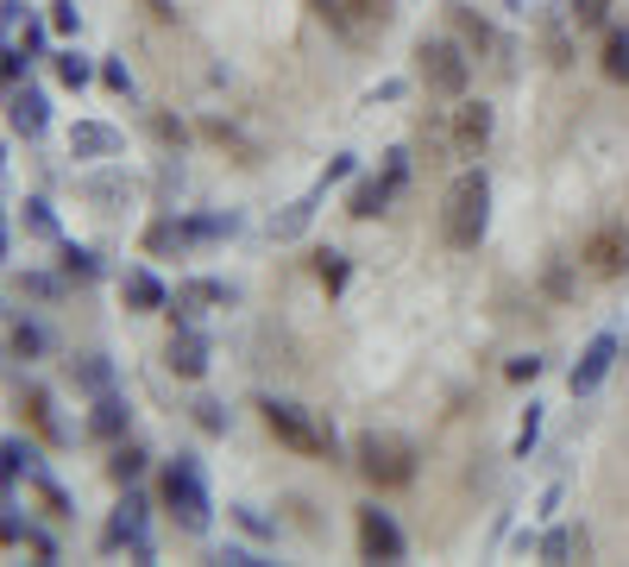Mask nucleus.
<instances>
[{"instance_id": "8fccbe9b", "label": "nucleus", "mask_w": 629, "mask_h": 567, "mask_svg": "<svg viewBox=\"0 0 629 567\" xmlns=\"http://www.w3.org/2000/svg\"><path fill=\"white\" fill-rule=\"evenodd\" d=\"M503 7H510V13H528V0H503Z\"/></svg>"}, {"instance_id": "f3484780", "label": "nucleus", "mask_w": 629, "mask_h": 567, "mask_svg": "<svg viewBox=\"0 0 629 567\" xmlns=\"http://www.w3.org/2000/svg\"><path fill=\"white\" fill-rule=\"evenodd\" d=\"M391 189H397L391 177H365L359 189H352L347 215H352V221H372V215H384V202H391Z\"/></svg>"}, {"instance_id": "09e8293b", "label": "nucleus", "mask_w": 629, "mask_h": 567, "mask_svg": "<svg viewBox=\"0 0 629 567\" xmlns=\"http://www.w3.org/2000/svg\"><path fill=\"white\" fill-rule=\"evenodd\" d=\"M352 7H359V13H372V20H384V13H391V0H352Z\"/></svg>"}, {"instance_id": "e433bc0d", "label": "nucleus", "mask_w": 629, "mask_h": 567, "mask_svg": "<svg viewBox=\"0 0 629 567\" xmlns=\"http://www.w3.org/2000/svg\"><path fill=\"white\" fill-rule=\"evenodd\" d=\"M535 372H541V360H528V354H523V360H510V366H503V379H510V385H528Z\"/></svg>"}, {"instance_id": "4c0bfd02", "label": "nucleus", "mask_w": 629, "mask_h": 567, "mask_svg": "<svg viewBox=\"0 0 629 567\" xmlns=\"http://www.w3.org/2000/svg\"><path fill=\"white\" fill-rule=\"evenodd\" d=\"M233 517H240V530H252V536H271V523L252 511V505H233Z\"/></svg>"}, {"instance_id": "f704fd0d", "label": "nucleus", "mask_w": 629, "mask_h": 567, "mask_svg": "<svg viewBox=\"0 0 629 567\" xmlns=\"http://www.w3.org/2000/svg\"><path fill=\"white\" fill-rule=\"evenodd\" d=\"M38 454L25 448V441H7V479H20V466H32Z\"/></svg>"}, {"instance_id": "f8f14e48", "label": "nucleus", "mask_w": 629, "mask_h": 567, "mask_svg": "<svg viewBox=\"0 0 629 567\" xmlns=\"http://www.w3.org/2000/svg\"><path fill=\"white\" fill-rule=\"evenodd\" d=\"M485 139H491V107L459 102V114H453V146H459V158H478L485 152Z\"/></svg>"}, {"instance_id": "79ce46f5", "label": "nucleus", "mask_w": 629, "mask_h": 567, "mask_svg": "<svg viewBox=\"0 0 629 567\" xmlns=\"http://www.w3.org/2000/svg\"><path fill=\"white\" fill-rule=\"evenodd\" d=\"M214 562H233V567H258V555H252V548H233V542H226L221 555H214Z\"/></svg>"}, {"instance_id": "a18cd8bd", "label": "nucleus", "mask_w": 629, "mask_h": 567, "mask_svg": "<svg viewBox=\"0 0 629 567\" xmlns=\"http://www.w3.org/2000/svg\"><path fill=\"white\" fill-rule=\"evenodd\" d=\"M397 95H403V82H377V89H372V95H365V102H397Z\"/></svg>"}, {"instance_id": "6e6552de", "label": "nucleus", "mask_w": 629, "mask_h": 567, "mask_svg": "<svg viewBox=\"0 0 629 567\" xmlns=\"http://www.w3.org/2000/svg\"><path fill=\"white\" fill-rule=\"evenodd\" d=\"M107 548H126V542H132V555H139V562H151V536H145V498H139V491H126V505L120 511H114V523H107Z\"/></svg>"}, {"instance_id": "9d476101", "label": "nucleus", "mask_w": 629, "mask_h": 567, "mask_svg": "<svg viewBox=\"0 0 629 567\" xmlns=\"http://www.w3.org/2000/svg\"><path fill=\"white\" fill-rule=\"evenodd\" d=\"M7 127L20 132V139H45V127H50L45 95H38V89H20V82H13V95H7Z\"/></svg>"}, {"instance_id": "c03bdc74", "label": "nucleus", "mask_w": 629, "mask_h": 567, "mask_svg": "<svg viewBox=\"0 0 629 567\" xmlns=\"http://www.w3.org/2000/svg\"><path fill=\"white\" fill-rule=\"evenodd\" d=\"M0 20H7V32H20V20H25V7H20V0H0Z\"/></svg>"}, {"instance_id": "7c9ffc66", "label": "nucleus", "mask_w": 629, "mask_h": 567, "mask_svg": "<svg viewBox=\"0 0 629 567\" xmlns=\"http://www.w3.org/2000/svg\"><path fill=\"white\" fill-rule=\"evenodd\" d=\"M308 7H315V13H322V20H327V26H334V32H347V26H352L347 0H308Z\"/></svg>"}, {"instance_id": "a878e982", "label": "nucleus", "mask_w": 629, "mask_h": 567, "mask_svg": "<svg viewBox=\"0 0 629 567\" xmlns=\"http://www.w3.org/2000/svg\"><path fill=\"white\" fill-rule=\"evenodd\" d=\"M63 271H70V278H101V253H89V246H63Z\"/></svg>"}, {"instance_id": "1a4fd4ad", "label": "nucleus", "mask_w": 629, "mask_h": 567, "mask_svg": "<svg viewBox=\"0 0 629 567\" xmlns=\"http://www.w3.org/2000/svg\"><path fill=\"white\" fill-rule=\"evenodd\" d=\"M610 360H617V328H604V335L592 340L585 354H579L573 379H567V385H573V397H592V391L604 385V372H610Z\"/></svg>"}, {"instance_id": "39448f33", "label": "nucleus", "mask_w": 629, "mask_h": 567, "mask_svg": "<svg viewBox=\"0 0 629 567\" xmlns=\"http://www.w3.org/2000/svg\"><path fill=\"white\" fill-rule=\"evenodd\" d=\"M416 57H422V82L434 89V95H466L473 63H466V51H459V45H447V38H422V45H416Z\"/></svg>"}, {"instance_id": "6ab92c4d", "label": "nucleus", "mask_w": 629, "mask_h": 567, "mask_svg": "<svg viewBox=\"0 0 629 567\" xmlns=\"http://www.w3.org/2000/svg\"><path fill=\"white\" fill-rule=\"evenodd\" d=\"M183 246H196V221H158L145 233V253H183Z\"/></svg>"}, {"instance_id": "c85d7f7f", "label": "nucleus", "mask_w": 629, "mask_h": 567, "mask_svg": "<svg viewBox=\"0 0 629 567\" xmlns=\"http://www.w3.org/2000/svg\"><path fill=\"white\" fill-rule=\"evenodd\" d=\"M535 436H541V404H528V410H523V429H516V461H528Z\"/></svg>"}, {"instance_id": "5701e85b", "label": "nucleus", "mask_w": 629, "mask_h": 567, "mask_svg": "<svg viewBox=\"0 0 629 567\" xmlns=\"http://www.w3.org/2000/svg\"><path fill=\"white\" fill-rule=\"evenodd\" d=\"M20 221L38 233V240H63V233H57V215H50V202H38V196H32V202H20Z\"/></svg>"}, {"instance_id": "58836bf2", "label": "nucleus", "mask_w": 629, "mask_h": 567, "mask_svg": "<svg viewBox=\"0 0 629 567\" xmlns=\"http://www.w3.org/2000/svg\"><path fill=\"white\" fill-rule=\"evenodd\" d=\"M548 297H560V303L573 297V278H567V265H548Z\"/></svg>"}, {"instance_id": "f03ea898", "label": "nucleus", "mask_w": 629, "mask_h": 567, "mask_svg": "<svg viewBox=\"0 0 629 567\" xmlns=\"http://www.w3.org/2000/svg\"><path fill=\"white\" fill-rule=\"evenodd\" d=\"M164 511L189 530V536H201L208 523H214V498H208V479H201V461H189V454H176L171 466H164Z\"/></svg>"}, {"instance_id": "ddd939ff", "label": "nucleus", "mask_w": 629, "mask_h": 567, "mask_svg": "<svg viewBox=\"0 0 629 567\" xmlns=\"http://www.w3.org/2000/svg\"><path fill=\"white\" fill-rule=\"evenodd\" d=\"M164 366H171L176 379H201V372H208V340H201L196 328H176L171 347H164Z\"/></svg>"}, {"instance_id": "ea45409f", "label": "nucleus", "mask_w": 629, "mask_h": 567, "mask_svg": "<svg viewBox=\"0 0 629 567\" xmlns=\"http://www.w3.org/2000/svg\"><path fill=\"white\" fill-rule=\"evenodd\" d=\"M548 63H573V51H567V32L548 26Z\"/></svg>"}, {"instance_id": "a211bd4d", "label": "nucleus", "mask_w": 629, "mask_h": 567, "mask_svg": "<svg viewBox=\"0 0 629 567\" xmlns=\"http://www.w3.org/2000/svg\"><path fill=\"white\" fill-rule=\"evenodd\" d=\"M535 555H541V562H585V555H592V536H585V530H554V536H541V548H535Z\"/></svg>"}, {"instance_id": "393cba45", "label": "nucleus", "mask_w": 629, "mask_h": 567, "mask_svg": "<svg viewBox=\"0 0 629 567\" xmlns=\"http://www.w3.org/2000/svg\"><path fill=\"white\" fill-rule=\"evenodd\" d=\"M315 271H322L327 297H340V290H347V253H315Z\"/></svg>"}, {"instance_id": "f257e3e1", "label": "nucleus", "mask_w": 629, "mask_h": 567, "mask_svg": "<svg viewBox=\"0 0 629 567\" xmlns=\"http://www.w3.org/2000/svg\"><path fill=\"white\" fill-rule=\"evenodd\" d=\"M485 215H491V177L485 171H466V177L447 189V215H441V233H447L453 253H473L485 240Z\"/></svg>"}, {"instance_id": "cd10ccee", "label": "nucleus", "mask_w": 629, "mask_h": 567, "mask_svg": "<svg viewBox=\"0 0 629 567\" xmlns=\"http://www.w3.org/2000/svg\"><path fill=\"white\" fill-rule=\"evenodd\" d=\"M447 13H453V26L466 32V38H473L478 51H485V45H491V32H485V20H473V7H459V0H453Z\"/></svg>"}, {"instance_id": "49530a36", "label": "nucleus", "mask_w": 629, "mask_h": 567, "mask_svg": "<svg viewBox=\"0 0 629 567\" xmlns=\"http://www.w3.org/2000/svg\"><path fill=\"white\" fill-rule=\"evenodd\" d=\"M340 177H352V158H327V177L322 183H340Z\"/></svg>"}, {"instance_id": "aec40b11", "label": "nucleus", "mask_w": 629, "mask_h": 567, "mask_svg": "<svg viewBox=\"0 0 629 567\" xmlns=\"http://www.w3.org/2000/svg\"><path fill=\"white\" fill-rule=\"evenodd\" d=\"M89 429H95L101 441H114V436L126 429V404L114 397V391H101V397H95V416H89Z\"/></svg>"}, {"instance_id": "473e14b6", "label": "nucleus", "mask_w": 629, "mask_h": 567, "mask_svg": "<svg viewBox=\"0 0 629 567\" xmlns=\"http://www.w3.org/2000/svg\"><path fill=\"white\" fill-rule=\"evenodd\" d=\"M196 423L208 429V436H221V429H226V416H221V404H214V397H201V404H196Z\"/></svg>"}, {"instance_id": "a19ab883", "label": "nucleus", "mask_w": 629, "mask_h": 567, "mask_svg": "<svg viewBox=\"0 0 629 567\" xmlns=\"http://www.w3.org/2000/svg\"><path fill=\"white\" fill-rule=\"evenodd\" d=\"M38 498H45V505H50L57 517H70V498H63V491L50 486V479H38Z\"/></svg>"}, {"instance_id": "dca6fc26", "label": "nucleus", "mask_w": 629, "mask_h": 567, "mask_svg": "<svg viewBox=\"0 0 629 567\" xmlns=\"http://www.w3.org/2000/svg\"><path fill=\"white\" fill-rule=\"evenodd\" d=\"M25 416H32V429H38L50 448H63V441H70V436H63V423H57V404H50V391H38V385L25 391Z\"/></svg>"}, {"instance_id": "b1692460", "label": "nucleus", "mask_w": 629, "mask_h": 567, "mask_svg": "<svg viewBox=\"0 0 629 567\" xmlns=\"http://www.w3.org/2000/svg\"><path fill=\"white\" fill-rule=\"evenodd\" d=\"M89 77H95V63L82 51H57V82H63V89H82Z\"/></svg>"}, {"instance_id": "37998d69", "label": "nucleus", "mask_w": 629, "mask_h": 567, "mask_svg": "<svg viewBox=\"0 0 629 567\" xmlns=\"http://www.w3.org/2000/svg\"><path fill=\"white\" fill-rule=\"evenodd\" d=\"M89 196H95V202H120V183L101 177V183H89Z\"/></svg>"}, {"instance_id": "c9c22d12", "label": "nucleus", "mask_w": 629, "mask_h": 567, "mask_svg": "<svg viewBox=\"0 0 629 567\" xmlns=\"http://www.w3.org/2000/svg\"><path fill=\"white\" fill-rule=\"evenodd\" d=\"M151 132H158L164 146H183V139H189V132H183V120H171V114H158V120H151Z\"/></svg>"}, {"instance_id": "bb28decb", "label": "nucleus", "mask_w": 629, "mask_h": 567, "mask_svg": "<svg viewBox=\"0 0 629 567\" xmlns=\"http://www.w3.org/2000/svg\"><path fill=\"white\" fill-rule=\"evenodd\" d=\"M75 379H82L89 391H107V385H114V366L101 360V354H89V360L75 366Z\"/></svg>"}, {"instance_id": "20e7f679", "label": "nucleus", "mask_w": 629, "mask_h": 567, "mask_svg": "<svg viewBox=\"0 0 629 567\" xmlns=\"http://www.w3.org/2000/svg\"><path fill=\"white\" fill-rule=\"evenodd\" d=\"M258 410H265V429H271L277 441H290L296 454H334V429H322V423H308V410H296V404H283V397H265Z\"/></svg>"}, {"instance_id": "412c9836", "label": "nucleus", "mask_w": 629, "mask_h": 567, "mask_svg": "<svg viewBox=\"0 0 629 567\" xmlns=\"http://www.w3.org/2000/svg\"><path fill=\"white\" fill-rule=\"evenodd\" d=\"M139 473H145V454H139L132 441H126V448H114V461H107V479H114V486H132Z\"/></svg>"}, {"instance_id": "7ed1b4c3", "label": "nucleus", "mask_w": 629, "mask_h": 567, "mask_svg": "<svg viewBox=\"0 0 629 567\" xmlns=\"http://www.w3.org/2000/svg\"><path fill=\"white\" fill-rule=\"evenodd\" d=\"M352 454H359V473H365L377 491H397V486L416 479V454H409L397 436H377V429H372V436H359Z\"/></svg>"}, {"instance_id": "2f4dec72", "label": "nucleus", "mask_w": 629, "mask_h": 567, "mask_svg": "<svg viewBox=\"0 0 629 567\" xmlns=\"http://www.w3.org/2000/svg\"><path fill=\"white\" fill-rule=\"evenodd\" d=\"M75 26H82V20H75V0H50V32H63V38H70Z\"/></svg>"}, {"instance_id": "de8ad7c7", "label": "nucleus", "mask_w": 629, "mask_h": 567, "mask_svg": "<svg viewBox=\"0 0 629 567\" xmlns=\"http://www.w3.org/2000/svg\"><path fill=\"white\" fill-rule=\"evenodd\" d=\"M145 7H151V20H164V26L176 20V0H145Z\"/></svg>"}, {"instance_id": "4468645a", "label": "nucleus", "mask_w": 629, "mask_h": 567, "mask_svg": "<svg viewBox=\"0 0 629 567\" xmlns=\"http://www.w3.org/2000/svg\"><path fill=\"white\" fill-rule=\"evenodd\" d=\"M322 196H327V183H315L302 202H290L283 215H271V240H302V233H308V221H315V208H322Z\"/></svg>"}, {"instance_id": "9b49d317", "label": "nucleus", "mask_w": 629, "mask_h": 567, "mask_svg": "<svg viewBox=\"0 0 629 567\" xmlns=\"http://www.w3.org/2000/svg\"><path fill=\"white\" fill-rule=\"evenodd\" d=\"M120 152H126L120 127H107V120H75V132H70V158H120Z\"/></svg>"}, {"instance_id": "72a5a7b5", "label": "nucleus", "mask_w": 629, "mask_h": 567, "mask_svg": "<svg viewBox=\"0 0 629 567\" xmlns=\"http://www.w3.org/2000/svg\"><path fill=\"white\" fill-rule=\"evenodd\" d=\"M101 82H107L114 95H132V70H126V63H101Z\"/></svg>"}, {"instance_id": "4be33fe9", "label": "nucleus", "mask_w": 629, "mask_h": 567, "mask_svg": "<svg viewBox=\"0 0 629 567\" xmlns=\"http://www.w3.org/2000/svg\"><path fill=\"white\" fill-rule=\"evenodd\" d=\"M604 77L629 82V32H610V38H604Z\"/></svg>"}, {"instance_id": "0eeeda50", "label": "nucleus", "mask_w": 629, "mask_h": 567, "mask_svg": "<svg viewBox=\"0 0 629 567\" xmlns=\"http://www.w3.org/2000/svg\"><path fill=\"white\" fill-rule=\"evenodd\" d=\"M359 555L365 562H403V530L391 523V511H377V505L359 511Z\"/></svg>"}, {"instance_id": "423d86ee", "label": "nucleus", "mask_w": 629, "mask_h": 567, "mask_svg": "<svg viewBox=\"0 0 629 567\" xmlns=\"http://www.w3.org/2000/svg\"><path fill=\"white\" fill-rule=\"evenodd\" d=\"M579 265H585L592 278H624V271H629V228L604 221V228L579 246Z\"/></svg>"}, {"instance_id": "2eb2a0df", "label": "nucleus", "mask_w": 629, "mask_h": 567, "mask_svg": "<svg viewBox=\"0 0 629 567\" xmlns=\"http://www.w3.org/2000/svg\"><path fill=\"white\" fill-rule=\"evenodd\" d=\"M120 297H126V310H132V315H151V310H164V303H171V297H164V284L151 278V271H139V265L120 278Z\"/></svg>"}, {"instance_id": "c756f323", "label": "nucleus", "mask_w": 629, "mask_h": 567, "mask_svg": "<svg viewBox=\"0 0 629 567\" xmlns=\"http://www.w3.org/2000/svg\"><path fill=\"white\" fill-rule=\"evenodd\" d=\"M38 347H45V335H38L32 322H13V354H20V360H32Z\"/></svg>"}]
</instances>
